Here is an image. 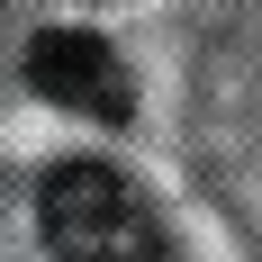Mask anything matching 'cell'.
<instances>
[{"instance_id":"obj_1","label":"cell","mask_w":262,"mask_h":262,"mask_svg":"<svg viewBox=\"0 0 262 262\" xmlns=\"http://www.w3.org/2000/svg\"><path fill=\"white\" fill-rule=\"evenodd\" d=\"M36 226L63 262H172L163 217L108 163H54L46 190H36Z\"/></svg>"},{"instance_id":"obj_2","label":"cell","mask_w":262,"mask_h":262,"mask_svg":"<svg viewBox=\"0 0 262 262\" xmlns=\"http://www.w3.org/2000/svg\"><path fill=\"white\" fill-rule=\"evenodd\" d=\"M27 81L46 91V100L81 108V118H127V73H118V54L100 36H81V27H46L36 46H27Z\"/></svg>"}]
</instances>
